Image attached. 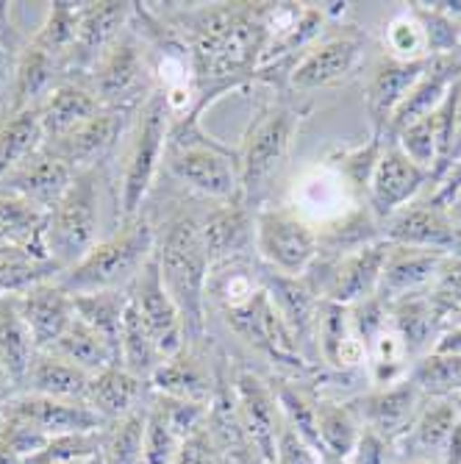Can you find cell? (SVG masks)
I'll list each match as a JSON object with an SVG mask.
<instances>
[{
  "mask_svg": "<svg viewBox=\"0 0 461 464\" xmlns=\"http://www.w3.org/2000/svg\"><path fill=\"white\" fill-rule=\"evenodd\" d=\"M189 45L195 64L197 103L189 117L203 111L228 92L262 83V62L267 53V31L262 4H167L156 9Z\"/></svg>",
  "mask_w": 461,
  "mask_h": 464,
  "instance_id": "6da1fadb",
  "label": "cell"
},
{
  "mask_svg": "<svg viewBox=\"0 0 461 464\" xmlns=\"http://www.w3.org/2000/svg\"><path fill=\"white\" fill-rule=\"evenodd\" d=\"M156 226V223H153ZM156 262L161 281L176 301L184 328L187 345H206V284L212 259L200 239V215L176 208L156 226Z\"/></svg>",
  "mask_w": 461,
  "mask_h": 464,
  "instance_id": "7a4b0ae2",
  "label": "cell"
},
{
  "mask_svg": "<svg viewBox=\"0 0 461 464\" xmlns=\"http://www.w3.org/2000/svg\"><path fill=\"white\" fill-rule=\"evenodd\" d=\"M164 170L181 187L215 203L242 200L239 153L236 148L206 134L203 120H170V137L164 150ZM245 203V200H242Z\"/></svg>",
  "mask_w": 461,
  "mask_h": 464,
  "instance_id": "3957f363",
  "label": "cell"
},
{
  "mask_svg": "<svg viewBox=\"0 0 461 464\" xmlns=\"http://www.w3.org/2000/svg\"><path fill=\"white\" fill-rule=\"evenodd\" d=\"M306 114L309 109L295 106L289 101V95L273 92V98H264L256 114L250 117L247 129L242 134V142L236 148L242 200L247 208H254V212L262 208V200L275 173L289 159L292 142H295Z\"/></svg>",
  "mask_w": 461,
  "mask_h": 464,
  "instance_id": "277c9868",
  "label": "cell"
},
{
  "mask_svg": "<svg viewBox=\"0 0 461 464\" xmlns=\"http://www.w3.org/2000/svg\"><path fill=\"white\" fill-rule=\"evenodd\" d=\"M167 137H170V111H167L164 95L156 90L142 103L129 134L120 142L122 156H120V170L114 179L117 223L134 220L145 212V203L153 192V184L164 164Z\"/></svg>",
  "mask_w": 461,
  "mask_h": 464,
  "instance_id": "5b68a950",
  "label": "cell"
},
{
  "mask_svg": "<svg viewBox=\"0 0 461 464\" xmlns=\"http://www.w3.org/2000/svg\"><path fill=\"white\" fill-rule=\"evenodd\" d=\"M156 253V226L148 212L122 220L103 237L78 265L59 273V284L70 295L129 289Z\"/></svg>",
  "mask_w": 461,
  "mask_h": 464,
  "instance_id": "8992f818",
  "label": "cell"
},
{
  "mask_svg": "<svg viewBox=\"0 0 461 464\" xmlns=\"http://www.w3.org/2000/svg\"><path fill=\"white\" fill-rule=\"evenodd\" d=\"M103 167L75 173L70 189L48 212L45 220V253L62 273L78 265L103 239L101 237V195L106 187Z\"/></svg>",
  "mask_w": 461,
  "mask_h": 464,
  "instance_id": "52a82bcc",
  "label": "cell"
},
{
  "mask_svg": "<svg viewBox=\"0 0 461 464\" xmlns=\"http://www.w3.org/2000/svg\"><path fill=\"white\" fill-rule=\"evenodd\" d=\"M83 78L106 109L139 111L142 103L156 92L145 42L131 23Z\"/></svg>",
  "mask_w": 461,
  "mask_h": 464,
  "instance_id": "ba28073f",
  "label": "cell"
},
{
  "mask_svg": "<svg viewBox=\"0 0 461 464\" xmlns=\"http://www.w3.org/2000/svg\"><path fill=\"white\" fill-rule=\"evenodd\" d=\"M254 250L262 267L301 278L320 259V234L286 203L262 206L254 212Z\"/></svg>",
  "mask_w": 461,
  "mask_h": 464,
  "instance_id": "9c48e42d",
  "label": "cell"
},
{
  "mask_svg": "<svg viewBox=\"0 0 461 464\" xmlns=\"http://www.w3.org/2000/svg\"><path fill=\"white\" fill-rule=\"evenodd\" d=\"M387 253H389V242L379 239L337 259L320 256L317 265L306 276L317 286L322 301L340 304V306H356L367 298H375Z\"/></svg>",
  "mask_w": 461,
  "mask_h": 464,
  "instance_id": "30bf717a",
  "label": "cell"
},
{
  "mask_svg": "<svg viewBox=\"0 0 461 464\" xmlns=\"http://www.w3.org/2000/svg\"><path fill=\"white\" fill-rule=\"evenodd\" d=\"M367 34L356 25H342L340 31L320 36L309 51L298 56L289 70V95L292 92H317L345 83L353 78L364 59Z\"/></svg>",
  "mask_w": 461,
  "mask_h": 464,
  "instance_id": "8fae6325",
  "label": "cell"
},
{
  "mask_svg": "<svg viewBox=\"0 0 461 464\" xmlns=\"http://www.w3.org/2000/svg\"><path fill=\"white\" fill-rule=\"evenodd\" d=\"M361 203L364 200L353 192L345 176L325 159L303 167L295 176V181L289 184V200H286V206L295 208L317 231L340 223Z\"/></svg>",
  "mask_w": 461,
  "mask_h": 464,
  "instance_id": "7c38bea8",
  "label": "cell"
},
{
  "mask_svg": "<svg viewBox=\"0 0 461 464\" xmlns=\"http://www.w3.org/2000/svg\"><path fill=\"white\" fill-rule=\"evenodd\" d=\"M381 239L389 245L434 250L442 256H461V231L450 220L447 208L431 195L417 198L387 223H381Z\"/></svg>",
  "mask_w": 461,
  "mask_h": 464,
  "instance_id": "4fadbf2b",
  "label": "cell"
},
{
  "mask_svg": "<svg viewBox=\"0 0 461 464\" xmlns=\"http://www.w3.org/2000/svg\"><path fill=\"white\" fill-rule=\"evenodd\" d=\"M428 187H431V176L423 167H417L392 140H387L384 153L370 176L364 203L381 226L392 215H398L400 208L414 203Z\"/></svg>",
  "mask_w": 461,
  "mask_h": 464,
  "instance_id": "5bb4252c",
  "label": "cell"
},
{
  "mask_svg": "<svg viewBox=\"0 0 461 464\" xmlns=\"http://www.w3.org/2000/svg\"><path fill=\"white\" fill-rule=\"evenodd\" d=\"M239 426L259 453L262 464H275V445L283 426V417L273 392V384L254 370H239L231 382Z\"/></svg>",
  "mask_w": 461,
  "mask_h": 464,
  "instance_id": "9a60e30c",
  "label": "cell"
},
{
  "mask_svg": "<svg viewBox=\"0 0 461 464\" xmlns=\"http://www.w3.org/2000/svg\"><path fill=\"white\" fill-rule=\"evenodd\" d=\"M129 295H131V304L137 306L145 328L150 331L161 359H170V356L181 353L187 348L184 317H181L176 301L170 298V292H167V286L161 281L156 256L134 278V284L129 286Z\"/></svg>",
  "mask_w": 461,
  "mask_h": 464,
  "instance_id": "2e32d148",
  "label": "cell"
},
{
  "mask_svg": "<svg viewBox=\"0 0 461 464\" xmlns=\"http://www.w3.org/2000/svg\"><path fill=\"white\" fill-rule=\"evenodd\" d=\"M137 111L125 109H101L90 122H83L78 131L59 142H45L56 156H62L75 173L90 170V167H101L109 161V156L120 148V142L129 134Z\"/></svg>",
  "mask_w": 461,
  "mask_h": 464,
  "instance_id": "e0dca14e",
  "label": "cell"
},
{
  "mask_svg": "<svg viewBox=\"0 0 461 464\" xmlns=\"http://www.w3.org/2000/svg\"><path fill=\"white\" fill-rule=\"evenodd\" d=\"M423 401L426 398L411 384V378H403V382L392 387H379V390L370 387V392L351 398V406L361 420V429L384 437L398 448V442L408 434Z\"/></svg>",
  "mask_w": 461,
  "mask_h": 464,
  "instance_id": "ac0fdd59",
  "label": "cell"
},
{
  "mask_svg": "<svg viewBox=\"0 0 461 464\" xmlns=\"http://www.w3.org/2000/svg\"><path fill=\"white\" fill-rule=\"evenodd\" d=\"M217 378H220V362L208 359L206 345H187L181 353L158 364L148 387L156 395L212 406L217 392Z\"/></svg>",
  "mask_w": 461,
  "mask_h": 464,
  "instance_id": "d6986e66",
  "label": "cell"
},
{
  "mask_svg": "<svg viewBox=\"0 0 461 464\" xmlns=\"http://www.w3.org/2000/svg\"><path fill=\"white\" fill-rule=\"evenodd\" d=\"M6 414L20 420V423H25L45 440L106 429V423L87 403L56 401V398H42V395H28V392H17Z\"/></svg>",
  "mask_w": 461,
  "mask_h": 464,
  "instance_id": "ffe728a7",
  "label": "cell"
},
{
  "mask_svg": "<svg viewBox=\"0 0 461 464\" xmlns=\"http://www.w3.org/2000/svg\"><path fill=\"white\" fill-rule=\"evenodd\" d=\"M431 62V59H428ZM428 62H398L392 56H379L370 67L367 87H364V106L370 114V134L387 137L389 120L428 67Z\"/></svg>",
  "mask_w": 461,
  "mask_h": 464,
  "instance_id": "44dd1931",
  "label": "cell"
},
{
  "mask_svg": "<svg viewBox=\"0 0 461 464\" xmlns=\"http://www.w3.org/2000/svg\"><path fill=\"white\" fill-rule=\"evenodd\" d=\"M134 4L125 0H98V4H81L78 39L70 56V75H87L90 67L106 53L111 42L129 28Z\"/></svg>",
  "mask_w": 461,
  "mask_h": 464,
  "instance_id": "7402d4cb",
  "label": "cell"
},
{
  "mask_svg": "<svg viewBox=\"0 0 461 464\" xmlns=\"http://www.w3.org/2000/svg\"><path fill=\"white\" fill-rule=\"evenodd\" d=\"M72 179H75L72 167L45 145L34 159H28L20 170H14L12 176L0 181V195L23 198L31 206L42 208V212H51L62 200V195L70 189Z\"/></svg>",
  "mask_w": 461,
  "mask_h": 464,
  "instance_id": "603a6c76",
  "label": "cell"
},
{
  "mask_svg": "<svg viewBox=\"0 0 461 464\" xmlns=\"http://www.w3.org/2000/svg\"><path fill=\"white\" fill-rule=\"evenodd\" d=\"M314 348H317V362L328 364L333 372L342 375H367V348L353 331L351 320V306H340L322 301L320 317H317V331H314Z\"/></svg>",
  "mask_w": 461,
  "mask_h": 464,
  "instance_id": "cb8c5ba5",
  "label": "cell"
},
{
  "mask_svg": "<svg viewBox=\"0 0 461 464\" xmlns=\"http://www.w3.org/2000/svg\"><path fill=\"white\" fill-rule=\"evenodd\" d=\"M447 256L434 250H420V247H403V245H389L381 284L375 298L384 306H392L411 295H423L434 286L442 265Z\"/></svg>",
  "mask_w": 461,
  "mask_h": 464,
  "instance_id": "d4e9b609",
  "label": "cell"
},
{
  "mask_svg": "<svg viewBox=\"0 0 461 464\" xmlns=\"http://www.w3.org/2000/svg\"><path fill=\"white\" fill-rule=\"evenodd\" d=\"M14 298H17V309L36 343V351H51L59 343V336L75 320L72 295L56 278L42 281V284L14 295Z\"/></svg>",
  "mask_w": 461,
  "mask_h": 464,
  "instance_id": "484cf974",
  "label": "cell"
},
{
  "mask_svg": "<svg viewBox=\"0 0 461 464\" xmlns=\"http://www.w3.org/2000/svg\"><path fill=\"white\" fill-rule=\"evenodd\" d=\"M36 109L42 120V131H45V142L51 145L78 131L83 122H90L103 109V103L92 92L87 78L70 75Z\"/></svg>",
  "mask_w": 461,
  "mask_h": 464,
  "instance_id": "4316f807",
  "label": "cell"
},
{
  "mask_svg": "<svg viewBox=\"0 0 461 464\" xmlns=\"http://www.w3.org/2000/svg\"><path fill=\"white\" fill-rule=\"evenodd\" d=\"M458 423H461L458 401H442V398L423 401L408 434L398 442V456L406 461H420V459L439 461Z\"/></svg>",
  "mask_w": 461,
  "mask_h": 464,
  "instance_id": "83f0119b",
  "label": "cell"
},
{
  "mask_svg": "<svg viewBox=\"0 0 461 464\" xmlns=\"http://www.w3.org/2000/svg\"><path fill=\"white\" fill-rule=\"evenodd\" d=\"M200 239L212 265L234 256H250V250H254V208H247L242 200L215 203L212 212L200 215Z\"/></svg>",
  "mask_w": 461,
  "mask_h": 464,
  "instance_id": "f1b7e54d",
  "label": "cell"
},
{
  "mask_svg": "<svg viewBox=\"0 0 461 464\" xmlns=\"http://www.w3.org/2000/svg\"><path fill=\"white\" fill-rule=\"evenodd\" d=\"M70 72L67 67L48 53L45 48H39L36 42L25 39V45L17 53L14 62V78H12V114L39 106L45 101L62 81H67Z\"/></svg>",
  "mask_w": 461,
  "mask_h": 464,
  "instance_id": "f546056e",
  "label": "cell"
},
{
  "mask_svg": "<svg viewBox=\"0 0 461 464\" xmlns=\"http://www.w3.org/2000/svg\"><path fill=\"white\" fill-rule=\"evenodd\" d=\"M150 387L131 375L122 364H111L90 378L87 390V406L103 420V423H114V420L131 414L148 403Z\"/></svg>",
  "mask_w": 461,
  "mask_h": 464,
  "instance_id": "4dcf8cb0",
  "label": "cell"
},
{
  "mask_svg": "<svg viewBox=\"0 0 461 464\" xmlns=\"http://www.w3.org/2000/svg\"><path fill=\"white\" fill-rule=\"evenodd\" d=\"M90 378H92L90 372H83L81 367L62 359L59 353L36 351L20 392L56 398V401H72V403H87Z\"/></svg>",
  "mask_w": 461,
  "mask_h": 464,
  "instance_id": "1f68e13d",
  "label": "cell"
},
{
  "mask_svg": "<svg viewBox=\"0 0 461 464\" xmlns=\"http://www.w3.org/2000/svg\"><path fill=\"white\" fill-rule=\"evenodd\" d=\"M387 309H389V320H392L395 331L400 334V340L406 343L414 362L434 351V345L439 343V336L445 331V323L437 314L428 292L411 295V298H403Z\"/></svg>",
  "mask_w": 461,
  "mask_h": 464,
  "instance_id": "d6a6232c",
  "label": "cell"
},
{
  "mask_svg": "<svg viewBox=\"0 0 461 464\" xmlns=\"http://www.w3.org/2000/svg\"><path fill=\"white\" fill-rule=\"evenodd\" d=\"M45 220L48 212L31 206L23 198L0 195V237L4 242L34 259H48L45 253Z\"/></svg>",
  "mask_w": 461,
  "mask_h": 464,
  "instance_id": "836d02e7",
  "label": "cell"
},
{
  "mask_svg": "<svg viewBox=\"0 0 461 464\" xmlns=\"http://www.w3.org/2000/svg\"><path fill=\"white\" fill-rule=\"evenodd\" d=\"M45 148V131H42L39 109H23L9 114L0 122V181L34 159Z\"/></svg>",
  "mask_w": 461,
  "mask_h": 464,
  "instance_id": "e575fe53",
  "label": "cell"
},
{
  "mask_svg": "<svg viewBox=\"0 0 461 464\" xmlns=\"http://www.w3.org/2000/svg\"><path fill=\"white\" fill-rule=\"evenodd\" d=\"M36 356V343L17 309L14 295L0 298V367L23 390V382L28 375V367Z\"/></svg>",
  "mask_w": 461,
  "mask_h": 464,
  "instance_id": "d590c367",
  "label": "cell"
},
{
  "mask_svg": "<svg viewBox=\"0 0 461 464\" xmlns=\"http://www.w3.org/2000/svg\"><path fill=\"white\" fill-rule=\"evenodd\" d=\"M317 431L325 459L348 461L364 429L351 401L317 398Z\"/></svg>",
  "mask_w": 461,
  "mask_h": 464,
  "instance_id": "8d00e7d4",
  "label": "cell"
},
{
  "mask_svg": "<svg viewBox=\"0 0 461 464\" xmlns=\"http://www.w3.org/2000/svg\"><path fill=\"white\" fill-rule=\"evenodd\" d=\"M72 306H75V317L83 320L90 328H95L114 348L117 362H120V336H122L125 309H129V289L72 295Z\"/></svg>",
  "mask_w": 461,
  "mask_h": 464,
  "instance_id": "74e56055",
  "label": "cell"
},
{
  "mask_svg": "<svg viewBox=\"0 0 461 464\" xmlns=\"http://www.w3.org/2000/svg\"><path fill=\"white\" fill-rule=\"evenodd\" d=\"M51 351L59 353L62 359L72 362L75 367H81L83 372H90V375H95V372H101V370H106L111 364H120L114 348L103 340L95 328H90L78 317L70 323V328L59 336V343Z\"/></svg>",
  "mask_w": 461,
  "mask_h": 464,
  "instance_id": "f35d334b",
  "label": "cell"
},
{
  "mask_svg": "<svg viewBox=\"0 0 461 464\" xmlns=\"http://www.w3.org/2000/svg\"><path fill=\"white\" fill-rule=\"evenodd\" d=\"M161 362L164 359H161V353H158V348L153 343V336L145 328L137 306L131 304V295H129V309H125L122 336H120V364L131 375H137L139 382L148 384Z\"/></svg>",
  "mask_w": 461,
  "mask_h": 464,
  "instance_id": "ab89813d",
  "label": "cell"
},
{
  "mask_svg": "<svg viewBox=\"0 0 461 464\" xmlns=\"http://www.w3.org/2000/svg\"><path fill=\"white\" fill-rule=\"evenodd\" d=\"M408 378L426 401H434V398L458 401L461 398V356L431 351L411 364Z\"/></svg>",
  "mask_w": 461,
  "mask_h": 464,
  "instance_id": "60d3db41",
  "label": "cell"
},
{
  "mask_svg": "<svg viewBox=\"0 0 461 464\" xmlns=\"http://www.w3.org/2000/svg\"><path fill=\"white\" fill-rule=\"evenodd\" d=\"M78 20H81V4H67V0H56L48 6V14L31 36L39 48L53 53L70 72V56L78 39Z\"/></svg>",
  "mask_w": 461,
  "mask_h": 464,
  "instance_id": "b9f144b4",
  "label": "cell"
},
{
  "mask_svg": "<svg viewBox=\"0 0 461 464\" xmlns=\"http://www.w3.org/2000/svg\"><path fill=\"white\" fill-rule=\"evenodd\" d=\"M145 406L125 414L103 429V464H145Z\"/></svg>",
  "mask_w": 461,
  "mask_h": 464,
  "instance_id": "7bdbcfd3",
  "label": "cell"
},
{
  "mask_svg": "<svg viewBox=\"0 0 461 464\" xmlns=\"http://www.w3.org/2000/svg\"><path fill=\"white\" fill-rule=\"evenodd\" d=\"M384 145H387V137L381 134H370V140L364 145H353V148H337L325 156V161H331L337 170L345 176V181L353 187V192L364 200L367 198V184H370V176L375 170V164H379L381 153H384Z\"/></svg>",
  "mask_w": 461,
  "mask_h": 464,
  "instance_id": "ee69618b",
  "label": "cell"
},
{
  "mask_svg": "<svg viewBox=\"0 0 461 464\" xmlns=\"http://www.w3.org/2000/svg\"><path fill=\"white\" fill-rule=\"evenodd\" d=\"M384 53L398 62H428L431 48L423 23L408 9L398 12L384 28Z\"/></svg>",
  "mask_w": 461,
  "mask_h": 464,
  "instance_id": "f6af8a7d",
  "label": "cell"
},
{
  "mask_svg": "<svg viewBox=\"0 0 461 464\" xmlns=\"http://www.w3.org/2000/svg\"><path fill=\"white\" fill-rule=\"evenodd\" d=\"M408 6L426 28L431 59L456 53L461 48V20L447 14L439 0H437V4H408Z\"/></svg>",
  "mask_w": 461,
  "mask_h": 464,
  "instance_id": "bcb514c9",
  "label": "cell"
},
{
  "mask_svg": "<svg viewBox=\"0 0 461 464\" xmlns=\"http://www.w3.org/2000/svg\"><path fill=\"white\" fill-rule=\"evenodd\" d=\"M148 403H153L161 411V417L170 423V429L176 431V437L181 442L206 431V426H208V409L212 406H206V403L178 401V398H167V395H156V392L148 395Z\"/></svg>",
  "mask_w": 461,
  "mask_h": 464,
  "instance_id": "7dc6e473",
  "label": "cell"
},
{
  "mask_svg": "<svg viewBox=\"0 0 461 464\" xmlns=\"http://www.w3.org/2000/svg\"><path fill=\"white\" fill-rule=\"evenodd\" d=\"M101 445H103V431L53 437L28 464H72V461H83V459L101 456Z\"/></svg>",
  "mask_w": 461,
  "mask_h": 464,
  "instance_id": "c3c4849f",
  "label": "cell"
},
{
  "mask_svg": "<svg viewBox=\"0 0 461 464\" xmlns=\"http://www.w3.org/2000/svg\"><path fill=\"white\" fill-rule=\"evenodd\" d=\"M181 440L170 429L153 403H145V464H173L178 456Z\"/></svg>",
  "mask_w": 461,
  "mask_h": 464,
  "instance_id": "681fc988",
  "label": "cell"
},
{
  "mask_svg": "<svg viewBox=\"0 0 461 464\" xmlns=\"http://www.w3.org/2000/svg\"><path fill=\"white\" fill-rule=\"evenodd\" d=\"M275 464H322V456L295 429L283 423L275 445Z\"/></svg>",
  "mask_w": 461,
  "mask_h": 464,
  "instance_id": "f907efd6",
  "label": "cell"
},
{
  "mask_svg": "<svg viewBox=\"0 0 461 464\" xmlns=\"http://www.w3.org/2000/svg\"><path fill=\"white\" fill-rule=\"evenodd\" d=\"M395 461H398V448L384 437L364 429L345 464H395Z\"/></svg>",
  "mask_w": 461,
  "mask_h": 464,
  "instance_id": "816d5d0a",
  "label": "cell"
},
{
  "mask_svg": "<svg viewBox=\"0 0 461 464\" xmlns=\"http://www.w3.org/2000/svg\"><path fill=\"white\" fill-rule=\"evenodd\" d=\"M25 39H9L0 42V122L12 114V78H14V62Z\"/></svg>",
  "mask_w": 461,
  "mask_h": 464,
  "instance_id": "f5cc1de1",
  "label": "cell"
},
{
  "mask_svg": "<svg viewBox=\"0 0 461 464\" xmlns=\"http://www.w3.org/2000/svg\"><path fill=\"white\" fill-rule=\"evenodd\" d=\"M173 464H226V461H223L220 450L215 448L212 437H208V431H200L181 442Z\"/></svg>",
  "mask_w": 461,
  "mask_h": 464,
  "instance_id": "db71d44e",
  "label": "cell"
},
{
  "mask_svg": "<svg viewBox=\"0 0 461 464\" xmlns=\"http://www.w3.org/2000/svg\"><path fill=\"white\" fill-rule=\"evenodd\" d=\"M461 187V156L450 164V170L445 173V179L437 184V189L431 192V198L437 200V203H445L456 189Z\"/></svg>",
  "mask_w": 461,
  "mask_h": 464,
  "instance_id": "11a10c76",
  "label": "cell"
},
{
  "mask_svg": "<svg viewBox=\"0 0 461 464\" xmlns=\"http://www.w3.org/2000/svg\"><path fill=\"white\" fill-rule=\"evenodd\" d=\"M450 98H453V122H456V131H453V153H450V164L461 156V75L456 78V83L450 87ZM450 170V167H447Z\"/></svg>",
  "mask_w": 461,
  "mask_h": 464,
  "instance_id": "9f6ffc18",
  "label": "cell"
},
{
  "mask_svg": "<svg viewBox=\"0 0 461 464\" xmlns=\"http://www.w3.org/2000/svg\"><path fill=\"white\" fill-rule=\"evenodd\" d=\"M437 353H450V356H461V325H450L442 331L439 343L434 345Z\"/></svg>",
  "mask_w": 461,
  "mask_h": 464,
  "instance_id": "6f0895ef",
  "label": "cell"
},
{
  "mask_svg": "<svg viewBox=\"0 0 461 464\" xmlns=\"http://www.w3.org/2000/svg\"><path fill=\"white\" fill-rule=\"evenodd\" d=\"M20 390H17V384L12 382V378L6 375V370L0 367V420H4V414H6V409H9V403L14 401V395H17Z\"/></svg>",
  "mask_w": 461,
  "mask_h": 464,
  "instance_id": "680465c9",
  "label": "cell"
},
{
  "mask_svg": "<svg viewBox=\"0 0 461 464\" xmlns=\"http://www.w3.org/2000/svg\"><path fill=\"white\" fill-rule=\"evenodd\" d=\"M445 208H447V215H450V220L456 223V228L461 231V187L442 203Z\"/></svg>",
  "mask_w": 461,
  "mask_h": 464,
  "instance_id": "91938a15",
  "label": "cell"
},
{
  "mask_svg": "<svg viewBox=\"0 0 461 464\" xmlns=\"http://www.w3.org/2000/svg\"><path fill=\"white\" fill-rule=\"evenodd\" d=\"M9 256H25V253H17V250H12V247L4 242V237H0V259H9Z\"/></svg>",
  "mask_w": 461,
  "mask_h": 464,
  "instance_id": "94428289",
  "label": "cell"
},
{
  "mask_svg": "<svg viewBox=\"0 0 461 464\" xmlns=\"http://www.w3.org/2000/svg\"><path fill=\"white\" fill-rule=\"evenodd\" d=\"M72 464H103L101 456H92V459H83V461H72Z\"/></svg>",
  "mask_w": 461,
  "mask_h": 464,
  "instance_id": "6125c7cd",
  "label": "cell"
},
{
  "mask_svg": "<svg viewBox=\"0 0 461 464\" xmlns=\"http://www.w3.org/2000/svg\"><path fill=\"white\" fill-rule=\"evenodd\" d=\"M403 464H442V461H431V459H420V461H403Z\"/></svg>",
  "mask_w": 461,
  "mask_h": 464,
  "instance_id": "be15d7a7",
  "label": "cell"
},
{
  "mask_svg": "<svg viewBox=\"0 0 461 464\" xmlns=\"http://www.w3.org/2000/svg\"><path fill=\"white\" fill-rule=\"evenodd\" d=\"M458 406H461V398H458Z\"/></svg>",
  "mask_w": 461,
  "mask_h": 464,
  "instance_id": "e7e4bbea",
  "label": "cell"
}]
</instances>
